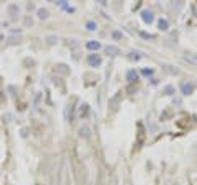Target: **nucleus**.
<instances>
[{"label":"nucleus","instance_id":"obj_18","mask_svg":"<svg viewBox=\"0 0 197 185\" xmlns=\"http://www.w3.org/2000/svg\"><path fill=\"white\" fill-rule=\"evenodd\" d=\"M8 12L12 13L13 17H17V13H18V7H17V5H10V7H8Z\"/></svg>","mask_w":197,"mask_h":185},{"label":"nucleus","instance_id":"obj_28","mask_svg":"<svg viewBox=\"0 0 197 185\" xmlns=\"http://www.w3.org/2000/svg\"><path fill=\"white\" fill-rule=\"evenodd\" d=\"M46 2H54V0H46Z\"/></svg>","mask_w":197,"mask_h":185},{"label":"nucleus","instance_id":"obj_19","mask_svg":"<svg viewBox=\"0 0 197 185\" xmlns=\"http://www.w3.org/2000/svg\"><path fill=\"white\" fill-rule=\"evenodd\" d=\"M164 94L166 95H172L174 94V87H172V85H166V87H164Z\"/></svg>","mask_w":197,"mask_h":185},{"label":"nucleus","instance_id":"obj_9","mask_svg":"<svg viewBox=\"0 0 197 185\" xmlns=\"http://www.w3.org/2000/svg\"><path fill=\"white\" fill-rule=\"evenodd\" d=\"M89 111H90V106L87 105V103H82V105H81V111H79V116L84 118V116L89 115Z\"/></svg>","mask_w":197,"mask_h":185},{"label":"nucleus","instance_id":"obj_1","mask_svg":"<svg viewBox=\"0 0 197 185\" xmlns=\"http://www.w3.org/2000/svg\"><path fill=\"white\" fill-rule=\"evenodd\" d=\"M85 61H87V64H89L90 67H99L100 64H102V58H100L99 54H96V53L89 54V56H87V59H85Z\"/></svg>","mask_w":197,"mask_h":185},{"label":"nucleus","instance_id":"obj_5","mask_svg":"<svg viewBox=\"0 0 197 185\" xmlns=\"http://www.w3.org/2000/svg\"><path fill=\"white\" fill-rule=\"evenodd\" d=\"M105 54H108V56H118L120 54V48L115 46V44H108V46H105Z\"/></svg>","mask_w":197,"mask_h":185},{"label":"nucleus","instance_id":"obj_11","mask_svg":"<svg viewBox=\"0 0 197 185\" xmlns=\"http://www.w3.org/2000/svg\"><path fill=\"white\" fill-rule=\"evenodd\" d=\"M163 70H164V72H167V74H172V75H178L179 74L178 69H172V66H167V64H166V66H163Z\"/></svg>","mask_w":197,"mask_h":185},{"label":"nucleus","instance_id":"obj_22","mask_svg":"<svg viewBox=\"0 0 197 185\" xmlns=\"http://www.w3.org/2000/svg\"><path fill=\"white\" fill-rule=\"evenodd\" d=\"M46 41L53 44V43H56V41H57V36H46Z\"/></svg>","mask_w":197,"mask_h":185},{"label":"nucleus","instance_id":"obj_3","mask_svg":"<svg viewBox=\"0 0 197 185\" xmlns=\"http://www.w3.org/2000/svg\"><path fill=\"white\" fill-rule=\"evenodd\" d=\"M194 92V84L191 82H182L181 84V94L182 95H191Z\"/></svg>","mask_w":197,"mask_h":185},{"label":"nucleus","instance_id":"obj_24","mask_svg":"<svg viewBox=\"0 0 197 185\" xmlns=\"http://www.w3.org/2000/svg\"><path fill=\"white\" fill-rule=\"evenodd\" d=\"M191 8H192V12H194V17H197V5H192Z\"/></svg>","mask_w":197,"mask_h":185},{"label":"nucleus","instance_id":"obj_26","mask_svg":"<svg viewBox=\"0 0 197 185\" xmlns=\"http://www.w3.org/2000/svg\"><path fill=\"white\" fill-rule=\"evenodd\" d=\"M99 2H100L102 5H105V3H107V2H105V0H99Z\"/></svg>","mask_w":197,"mask_h":185},{"label":"nucleus","instance_id":"obj_8","mask_svg":"<svg viewBox=\"0 0 197 185\" xmlns=\"http://www.w3.org/2000/svg\"><path fill=\"white\" fill-rule=\"evenodd\" d=\"M158 28H159L161 31L169 30V21H167L166 18H159V20H158Z\"/></svg>","mask_w":197,"mask_h":185},{"label":"nucleus","instance_id":"obj_7","mask_svg":"<svg viewBox=\"0 0 197 185\" xmlns=\"http://www.w3.org/2000/svg\"><path fill=\"white\" fill-rule=\"evenodd\" d=\"M85 48L90 49V51H99L100 49V41H96V39H90L85 43Z\"/></svg>","mask_w":197,"mask_h":185},{"label":"nucleus","instance_id":"obj_21","mask_svg":"<svg viewBox=\"0 0 197 185\" xmlns=\"http://www.w3.org/2000/svg\"><path fill=\"white\" fill-rule=\"evenodd\" d=\"M153 72H155L153 69H143V70H141L143 75H153Z\"/></svg>","mask_w":197,"mask_h":185},{"label":"nucleus","instance_id":"obj_4","mask_svg":"<svg viewBox=\"0 0 197 185\" xmlns=\"http://www.w3.org/2000/svg\"><path fill=\"white\" fill-rule=\"evenodd\" d=\"M125 77H127V80H128L130 84L138 82V72H136L135 69H128V70H127V74H125Z\"/></svg>","mask_w":197,"mask_h":185},{"label":"nucleus","instance_id":"obj_17","mask_svg":"<svg viewBox=\"0 0 197 185\" xmlns=\"http://www.w3.org/2000/svg\"><path fill=\"white\" fill-rule=\"evenodd\" d=\"M112 38H113V39H122L123 34H122L118 30H113V31H112Z\"/></svg>","mask_w":197,"mask_h":185},{"label":"nucleus","instance_id":"obj_16","mask_svg":"<svg viewBox=\"0 0 197 185\" xmlns=\"http://www.w3.org/2000/svg\"><path fill=\"white\" fill-rule=\"evenodd\" d=\"M141 38H145V39H155V34H150V33H145V31H140L138 33Z\"/></svg>","mask_w":197,"mask_h":185},{"label":"nucleus","instance_id":"obj_27","mask_svg":"<svg viewBox=\"0 0 197 185\" xmlns=\"http://www.w3.org/2000/svg\"><path fill=\"white\" fill-rule=\"evenodd\" d=\"M3 39V34H0V41H2Z\"/></svg>","mask_w":197,"mask_h":185},{"label":"nucleus","instance_id":"obj_23","mask_svg":"<svg viewBox=\"0 0 197 185\" xmlns=\"http://www.w3.org/2000/svg\"><path fill=\"white\" fill-rule=\"evenodd\" d=\"M57 5H61L63 8H66V7H68V0H59V2H56Z\"/></svg>","mask_w":197,"mask_h":185},{"label":"nucleus","instance_id":"obj_13","mask_svg":"<svg viewBox=\"0 0 197 185\" xmlns=\"http://www.w3.org/2000/svg\"><path fill=\"white\" fill-rule=\"evenodd\" d=\"M38 17H40L41 20H46V18L49 17V12H48L46 8H40V10H38Z\"/></svg>","mask_w":197,"mask_h":185},{"label":"nucleus","instance_id":"obj_10","mask_svg":"<svg viewBox=\"0 0 197 185\" xmlns=\"http://www.w3.org/2000/svg\"><path fill=\"white\" fill-rule=\"evenodd\" d=\"M79 134H81V138H90V130L87 126H82L79 130Z\"/></svg>","mask_w":197,"mask_h":185},{"label":"nucleus","instance_id":"obj_6","mask_svg":"<svg viewBox=\"0 0 197 185\" xmlns=\"http://www.w3.org/2000/svg\"><path fill=\"white\" fill-rule=\"evenodd\" d=\"M184 61H187L189 64H192V66H197V53H186Z\"/></svg>","mask_w":197,"mask_h":185},{"label":"nucleus","instance_id":"obj_15","mask_svg":"<svg viewBox=\"0 0 197 185\" xmlns=\"http://www.w3.org/2000/svg\"><path fill=\"white\" fill-rule=\"evenodd\" d=\"M57 72H61V74H69V69H68V66L66 64H57Z\"/></svg>","mask_w":197,"mask_h":185},{"label":"nucleus","instance_id":"obj_2","mask_svg":"<svg viewBox=\"0 0 197 185\" xmlns=\"http://www.w3.org/2000/svg\"><path fill=\"white\" fill-rule=\"evenodd\" d=\"M140 17H141V20H143L146 25H151L153 21H155V13H153L151 10H143Z\"/></svg>","mask_w":197,"mask_h":185},{"label":"nucleus","instance_id":"obj_12","mask_svg":"<svg viewBox=\"0 0 197 185\" xmlns=\"http://www.w3.org/2000/svg\"><path fill=\"white\" fill-rule=\"evenodd\" d=\"M128 58H130L131 61H135V62H136V61H140V59H141V53H138V51H131V53L128 54Z\"/></svg>","mask_w":197,"mask_h":185},{"label":"nucleus","instance_id":"obj_20","mask_svg":"<svg viewBox=\"0 0 197 185\" xmlns=\"http://www.w3.org/2000/svg\"><path fill=\"white\" fill-rule=\"evenodd\" d=\"M181 7H182V0H174L172 8H181Z\"/></svg>","mask_w":197,"mask_h":185},{"label":"nucleus","instance_id":"obj_14","mask_svg":"<svg viewBox=\"0 0 197 185\" xmlns=\"http://www.w3.org/2000/svg\"><path fill=\"white\" fill-rule=\"evenodd\" d=\"M85 28H87V30H89V31H96V30H97V25H96V21L89 20V21H87V23H85Z\"/></svg>","mask_w":197,"mask_h":185},{"label":"nucleus","instance_id":"obj_25","mask_svg":"<svg viewBox=\"0 0 197 185\" xmlns=\"http://www.w3.org/2000/svg\"><path fill=\"white\" fill-rule=\"evenodd\" d=\"M25 23H26V26H30V25H31V18H26Z\"/></svg>","mask_w":197,"mask_h":185}]
</instances>
